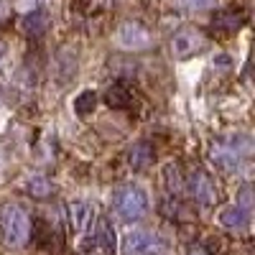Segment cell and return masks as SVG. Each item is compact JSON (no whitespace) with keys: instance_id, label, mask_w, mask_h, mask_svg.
Returning <instances> with one entry per match:
<instances>
[{"instance_id":"3957f363","label":"cell","mask_w":255,"mask_h":255,"mask_svg":"<svg viewBox=\"0 0 255 255\" xmlns=\"http://www.w3.org/2000/svg\"><path fill=\"white\" fill-rule=\"evenodd\" d=\"M123 253L125 255H163L166 253V243L145 230H130L123 238Z\"/></svg>"},{"instance_id":"ffe728a7","label":"cell","mask_w":255,"mask_h":255,"mask_svg":"<svg viewBox=\"0 0 255 255\" xmlns=\"http://www.w3.org/2000/svg\"><path fill=\"white\" fill-rule=\"evenodd\" d=\"M5 8H8V0H0V18H3V13H5Z\"/></svg>"},{"instance_id":"2e32d148","label":"cell","mask_w":255,"mask_h":255,"mask_svg":"<svg viewBox=\"0 0 255 255\" xmlns=\"http://www.w3.org/2000/svg\"><path fill=\"white\" fill-rule=\"evenodd\" d=\"M163 184H166V189L171 191V194H179V191L184 189V179H181V171H179L176 163H166V168H163Z\"/></svg>"},{"instance_id":"6da1fadb","label":"cell","mask_w":255,"mask_h":255,"mask_svg":"<svg viewBox=\"0 0 255 255\" xmlns=\"http://www.w3.org/2000/svg\"><path fill=\"white\" fill-rule=\"evenodd\" d=\"M0 235L8 248H23L31 238V217L28 212L15 204L5 202L0 207Z\"/></svg>"},{"instance_id":"7c38bea8","label":"cell","mask_w":255,"mask_h":255,"mask_svg":"<svg viewBox=\"0 0 255 255\" xmlns=\"http://www.w3.org/2000/svg\"><path fill=\"white\" fill-rule=\"evenodd\" d=\"M95 245L102 250V255H113L115 253V230L105 217L95 227Z\"/></svg>"},{"instance_id":"30bf717a","label":"cell","mask_w":255,"mask_h":255,"mask_svg":"<svg viewBox=\"0 0 255 255\" xmlns=\"http://www.w3.org/2000/svg\"><path fill=\"white\" fill-rule=\"evenodd\" d=\"M220 225L227 227V230H245L248 227V220H250V212L238 207V204H230L225 209H220Z\"/></svg>"},{"instance_id":"44dd1931","label":"cell","mask_w":255,"mask_h":255,"mask_svg":"<svg viewBox=\"0 0 255 255\" xmlns=\"http://www.w3.org/2000/svg\"><path fill=\"white\" fill-rule=\"evenodd\" d=\"M3 56H5V49H3V44H0V61H3Z\"/></svg>"},{"instance_id":"9c48e42d","label":"cell","mask_w":255,"mask_h":255,"mask_svg":"<svg viewBox=\"0 0 255 255\" xmlns=\"http://www.w3.org/2000/svg\"><path fill=\"white\" fill-rule=\"evenodd\" d=\"M243 20L245 18L235 10H222V13H217L215 18H212V31H215L220 38H227L230 33H235L243 26Z\"/></svg>"},{"instance_id":"277c9868","label":"cell","mask_w":255,"mask_h":255,"mask_svg":"<svg viewBox=\"0 0 255 255\" xmlns=\"http://www.w3.org/2000/svg\"><path fill=\"white\" fill-rule=\"evenodd\" d=\"M204 49H207V36L199 28L184 26L171 36V51L176 59H191L194 54H199Z\"/></svg>"},{"instance_id":"8992f818","label":"cell","mask_w":255,"mask_h":255,"mask_svg":"<svg viewBox=\"0 0 255 255\" xmlns=\"http://www.w3.org/2000/svg\"><path fill=\"white\" fill-rule=\"evenodd\" d=\"M118 44L128 51H138V49H145L148 44H151V36H148V31L135 23V20H128V23H123L118 28Z\"/></svg>"},{"instance_id":"4fadbf2b","label":"cell","mask_w":255,"mask_h":255,"mask_svg":"<svg viewBox=\"0 0 255 255\" xmlns=\"http://www.w3.org/2000/svg\"><path fill=\"white\" fill-rule=\"evenodd\" d=\"M26 191H28L33 199H49V197L54 194V184H51V179H46V176H28Z\"/></svg>"},{"instance_id":"5bb4252c","label":"cell","mask_w":255,"mask_h":255,"mask_svg":"<svg viewBox=\"0 0 255 255\" xmlns=\"http://www.w3.org/2000/svg\"><path fill=\"white\" fill-rule=\"evenodd\" d=\"M97 108V92L95 90H82L77 97H74V113L79 118H90Z\"/></svg>"},{"instance_id":"ba28073f","label":"cell","mask_w":255,"mask_h":255,"mask_svg":"<svg viewBox=\"0 0 255 255\" xmlns=\"http://www.w3.org/2000/svg\"><path fill=\"white\" fill-rule=\"evenodd\" d=\"M49 26H51V18L44 10H31V13H26L23 18H20V28H23V33L33 36V38L44 36L49 31Z\"/></svg>"},{"instance_id":"8fae6325","label":"cell","mask_w":255,"mask_h":255,"mask_svg":"<svg viewBox=\"0 0 255 255\" xmlns=\"http://www.w3.org/2000/svg\"><path fill=\"white\" fill-rule=\"evenodd\" d=\"M151 163H153V148L148 143H133L130 151H128V166L133 171H143Z\"/></svg>"},{"instance_id":"e0dca14e","label":"cell","mask_w":255,"mask_h":255,"mask_svg":"<svg viewBox=\"0 0 255 255\" xmlns=\"http://www.w3.org/2000/svg\"><path fill=\"white\" fill-rule=\"evenodd\" d=\"M215 163L222 166L225 171L238 168V151H215Z\"/></svg>"},{"instance_id":"9a60e30c","label":"cell","mask_w":255,"mask_h":255,"mask_svg":"<svg viewBox=\"0 0 255 255\" xmlns=\"http://www.w3.org/2000/svg\"><path fill=\"white\" fill-rule=\"evenodd\" d=\"M105 102H108L113 110H125L128 105H130V92H128L123 84H113V87H108V92H105Z\"/></svg>"},{"instance_id":"52a82bcc","label":"cell","mask_w":255,"mask_h":255,"mask_svg":"<svg viewBox=\"0 0 255 255\" xmlns=\"http://www.w3.org/2000/svg\"><path fill=\"white\" fill-rule=\"evenodd\" d=\"M67 217H69V227H72V232H84L90 225H92V220H95V209H92V204L90 202H82V199H77V202H72L69 207H67Z\"/></svg>"},{"instance_id":"7a4b0ae2","label":"cell","mask_w":255,"mask_h":255,"mask_svg":"<svg viewBox=\"0 0 255 255\" xmlns=\"http://www.w3.org/2000/svg\"><path fill=\"white\" fill-rule=\"evenodd\" d=\"M113 207L123 220H140L148 212V194L135 184L118 186L113 191Z\"/></svg>"},{"instance_id":"d6986e66","label":"cell","mask_w":255,"mask_h":255,"mask_svg":"<svg viewBox=\"0 0 255 255\" xmlns=\"http://www.w3.org/2000/svg\"><path fill=\"white\" fill-rule=\"evenodd\" d=\"M189 255H209V253H207L204 248H199V245H197V248H191V250H189Z\"/></svg>"},{"instance_id":"ac0fdd59","label":"cell","mask_w":255,"mask_h":255,"mask_svg":"<svg viewBox=\"0 0 255 255\" xmlns=\"http://www.w3.org/2000/svg\"><path fill=\"white\" fill-rule=\"evenodd\" d=\"M184 3H186L189 8H207V5L215 3V0H184Z\"/></svg>"},{"instance_id":"5b68a950","label":"cell","mask_w":255,"mask_h":255,"mask_svg":"<svg viewBox=\"0 0 255 255\" xmlns=\"http://www.w3.org/2000/svg\"><path fill=\"white\" fill-rule=\"evenodd\" d=\"M189 194H191V199H194L197 204L212 207L217 202V186H215V181H212V176L207 171L197 168V171L189 176Z\"/></svg>"},{"instance_id":"7402d4cb","label":"cell","mask_w":255,"mask_h":255,"mask_svg":"<svg viewBox=\"0 0 255 255\" xmlns=\"http://www.w3.org/2000/svg\"><path fill=\"white\" fill-rule=\"evenodd\" d=\"M0 166H3V151H0Z\"/></svg>"}]
</instances>
